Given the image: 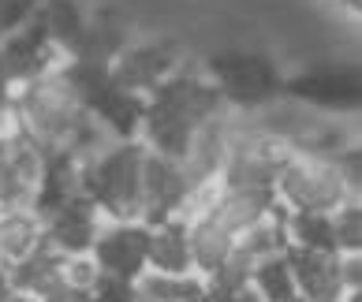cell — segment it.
I'll use <instances>...</instances> for the list:
<instances>
[{
	"mask_svg": "<svg viewBox=\"0 0 362 302\" xmlns=\"http://www.w3.org/2000/svg\"><path fill=\"white\" fill-rule=\"evenodd\" d=\"M16 127L45 153L86 157L109 142V135L90 120L86 101L64 64L16 86Z\"/></svg>",
	"mask_w": 362,
	"mask_h": 302,
	"instance_id": "6da1fadb",
	"label": "cell"
},
{
	"mask_svg": "<svg viewBox=\"0 0 362 302\" xmlns=\"http://www.w3.org/2000/svg\"><path fill=\"white\" fill-rule=\"evenodd\" d=\"M224 109L228 104L221 101L217 86L209 83L202 60L187 56L153 94H146L139 142L150 153L183 161L198 135V127L209 123L213 116H221Z\"/></svg>",
	"mask_w": 362,
	"mask_h": 302,
	"instance_id": "7a4b0ae2",
	"label": "cell"
},
{
	"mask_svg": "<svg viewBox=\"0 0 362 302\" xmlns=\"http://www.w3.org/2000/svg\"><path fill=\"white\" fill-rule=\"evenodd\" d=\"M142 157L146 146L139 138L116 142L83 157V194L98 205L105 220H139L142 205Z\"/></svg>",
	"mask_w": 362,
	"mask_h": 302,
	"instance_id": "3957f363",
	"label": "cell"
},
{
	"mask_svg": "<svg viewBox=\"0 0 362 302\" xmlns=\"http://www.w3.org/2000/svg\"><path fill=\"white\" fill-rule=\"evenodd\" d=\"M291 153H295L291 142L258 127L250 112H232V138H228V157L221 168V187L273 191L280 168Z\"/></svg>",
	"mask_w": 362,
	"mask_h": 302,
	"instance_id": "277c9868",
	"label": "cell"
},
{
	"mask_svg": "<svg viewBox=\"0 0 362 302\" xmlns=\"http://www.w3.org/2000/svg\"><path fill=\"white\" fill-rule=\"evenodd\" d=\"M273 198L284 213H332L358 194L347 187L332 157L295 150L273 183Z\"/></svg>",
	"mask_w": 362,
	"mask_h": 302,
	"instance_id": "5b68a950",
	"label": "cell"
},
{
	"mask_svg": "<svg viewBox=\"0 0 362 302\" xmlns=\"http://www.w3.org/2000/svg\"><path fill=\"white\" fill-rule=\"evenodd\" d=\"M202 68L232 112H258L273 104L280 97V83H284V71L273 64V56L250 49L213 52L209 60H202Z\"/></svg>",
	"mask_w": 362,
	"mask_h": 302,
	"instance_id": "8992f818",
	"label": "cell"
},
{
	"mask_svg": "<svg viewBox=\"0 0 362 302\" xmlns=\"http://www.w3.org/2000/svg\"><path fill=\"white\" fill-rule=\"evenodd\" d=\"M280 97L325 116H351L358 112V64H340V60L306 64V68L284 75Z\"/></svg>",
	"mask_w": 362,
	"mask_h": 302,
	"instance_id": "52a82bcc",
	"label": "cell"
},
{
	"mask_svg": "<svg viewBox=\"0 0 362 302\" xmlns=\"http://www.w3.org/2000/svg\"><path fill=\"white\" fill-rule=\"evenodd\" d=\"M183 60H187V52L176 37H131L112 60V78H116V86L146 97V94H153Z\"/></svg>",
	"mask_w": 362,
	"mask_h": 302,
	"instance_id": "ba28073f",
	"label": "cell"
},
{
	"mask_svg": "<svg viewBox=\"0 0 362 302\" xmlns=\"http://www.w3.org/2000/svg\"><path fill=\"white\" fill-rule=\"evenodd\" d=\"M194 187H198V183L187 176L183 161L146 150V157H142V205H139V220L157 224V220H168V217H187V205H191Z\"/></svg>",
	"mask_w": 362,
	"mask_h": 302,
	"instance_id": "9c48e42d",
	"label": "cell"
},
{
	"mask_svg": "<svg viewBox=\"0 0 362 302\" xmlns=\"http://www.w3.org/2000/svg\"><path fill=\"white\" fill-rule=\"evenodd\" d=\"M146 239H150L146 220H101L90 258L105 277L139 280L146 272Z\"/></svg>",
	"mask_w": 362,
	"mask_h": 302,
	"instance_id": "30bf717a",
	"label": "cell"
},
{
	"mask_svg": "<svg viewBox=\"0 0 362 302\" xmlns=\"http://www.w3.org/2000/svg\"><path fill=\"white\" fill-rule=\"evenodd\" d=\"M60 64H68V60H64L60 52H57V45L45 37L37 16L26 23L23 30L8 34L4 42H0V75H4L11 86L30 83V78L45 75L52 68H60Z\"/></svg>",
	"mask_w": 362,
	"mask_h": 302,
	"instance_id": "8fae6325",
	"label": "cell"
},
{
	"mask_svg": "<svg viewBox=\"0 0 362 302\" xmlns=\"http://www.w3.org/2000/svg\"><path fill=\"white\" fill-rule=\"evenodd\" d=\"M295 280V298L303 302H344V272H340V254L332 250H303V246H288L284 250Z\"/></svg>",
	"mask_w": 362,
	"mask_h": 302,
	"instance_id": "7c38bea8",
	"label": "cell"
},
{
	"mask_svg": "<svg viewBox=\"0 0 362 302\" xmlns=\"http://www.w3.org/2000/svg\"><path fill=\"white\" fill-rule=\"evenodd\" d=\"M42 220H45V246L57 250L60 258H71V254H90L105 217L98 213V205L86 194H78V198L64 202L60 209L45 213Z\"/></svg>",
	"mask_w": 362,
	"mask_h": 302,
	"instance_id": "4fadbf2b",
	"label": "cell"
},
{
	"mask_svg": "<svg viewBox=\"0 0 362 302\" xmlns=\"http://www.w3.org/2000/svg\"><path fill=\"white\" fill-rule=\"evenodd\" d=\"M146 269L150 272H172V277L194 272L191 239H187V217H168V220L150 224V239H146Z\"/></svg>",
	"mask_w": 362,
	"mask_h": 302,
	"instance_id": "5bb4252c",
	"label": "cell"
},
{
	"mask_svg": "<svg viewBox=\"0 0 362 302\" xmlns=\"http://www.w3.org/2000/svg\"><path fill=\"white\" fill-rule=\"evenodd\" d=\"M45 243V220L34 205H4L0 209V261L11 269L30 258Z\"/></svg>",
	"mask_w": 362,
	"mask_h": 302,
	"instance_id": "9a60e30c",
	"label": "cell"
},
{
	"mask_svg": "<svg viewBox=\"0 0 362 302\" xmlns=\"http://www.w3.org/2000/svg\"><path fill=\"white\" fill-rule=\"evenodd\" d=\"M37 23L57 52L64 60L78 56V49L86 42V26H90V11L78 4V0H42L37 8Z\"/></svg>",
	"mask_w": 362,
	"mask_h": 302,
	"instance_id": "2e32d148",
	"label": "cell"
},
{
	"mask_svg": "<svg viewBox=\"0 0 362 302\" xmlns=\"http://www.w3.org/2000/svg\"><path fill=\"white\" fill-rule=\"evenodd\" d=\"M187 239H191V261L198 277H209L213 269H221L235 250V235L224 224H217L209 213H194L187 217Z\"/></svg>",
	"mask_w": 362,
	"mask_h": 302,
	"instance_id": "e0dca14e",
	"label": "cell"
},
{
	"mask_svg": "<svg viewBox=\"0 0 362 302\" xmlns=\"http://www.w3.org/2000/svg\"><path fill=\"white\" fill-rule=\"evenodd\" d=\"M273 205H276L273 191H232V187H221L202 213H209L217 224H224L232 235H239L243 228H250L254 220H262Z\"/></svg>",
	"mask_w": 362,
	"mask_h": 302,
	"instance_id": "ac0fdd59",
	"label": "cell"
},
{
	"mask_svg": "<svg viewBox=\"0 0 362 302\" xmlns=\"http://www.w3.org/2000/svg\"><path fill=\"white\" fill-rule=\"evenodd\" d=\"M288 250V213L273 205L262 220H254L250 228L235 235V254H243L250 265H258L265 258H276Z\"/></svg>",
	"mask_w": 362,
	"mask_h": 302,
	"instance_id": "d6986e66",
	"label": "cell"
},
{
	"mask_svg": "<svg viewBox=\"0 0 362 302\" xmlns=\"http://www.w3.org/2000/svg\"><path fill=\"white\" fill-rule=\"evenodd\" d=\"M0 161H4V168H8L11 183L19 187L23 202L30 205V202H34V191H37V183H42V172H45V161H49V153H45L42 146H34L30 138H23V135H11V138L4 142V153H0Z\"/></svg>",
	"mask_w": 362,
	"mask_h": 302,
	"instance_id": "ffe728a7",
	"label": "cell"
},
{
	"mask_svg": "<svg viewBox=\"0 0 362 302\" xmlns=\"http://www.w3.org/2000/svg\"><path fill=\"white\" fill-rule=\"evenodd\" d=\"M139 302H206V280L198 272L172 277V272H150L146 269L135 280Z\"/></svg>",
	"mask_w": 362,
	"mask_h": 302,
	"instance_id": "44dd1931",
	"label": "cell"
},
{
	"mask_svg": "<svg viewBox=\"0 0 362 302\" xmlns=\"http://www.w3.org/2000/svg\"><path fill=\"white\" fill-rule=\"evenodd\" d=\"M60 254L49 250L42 243L30 258H23L19 265L8 269V287H16V291H26V295H45L52 284H60Z\"/></svg>",
	"mask_w": 362,
	"mask_h": 302,
	"instance_id": "7402d4cb",
	"label": "cell"
},
{
	"mask_svg": "<svg viewBox=\"0 0 362 302\" xmlns=\"http://www.w3.org/2000/svg\"><path fill=\"white\" fill-rule=\"evenodd\" d=\"M250 287L262 295V302H295V280H291V265L284 254L265 258L250 269Z\"/></svg>",
	"mask_w": 362,
	"mask_h": 302,
	"instance_id": "603a6c76",
	"label": "cell"
},
{
	"mask_svg": "<svg viewBox=\"0 0 362 302\" xmlns=\"http://www.w3.org/2000/svg\"><path fill=\"white\" fill-rule=\"evenodd\" d=\"M288 246H303V250H337L332 239V220L329 213H288Z\"/></svg>",
	"mask_w": 362,
	"mask_h": 302,
	"instance_id": "cb8c5ba5",
	"label": "cell"
},
{
	"mask_svg": "<svg viewBox=\"0 0 362 302\" xmlns=\"http://www.w3.org/2000/svg\"><path fill=\"white\" fill-rule=\"evenodd\" d=\"M332 220V239H337L340 254H362V202L351 198L344 202L340 209L329 213Z\"/></svg>",
	"mask_w": 362,
	"mask_h": 302,
	"instance_id": "d4e9b609",
	"label": "cell"
},
{
	"mask_svg": "<svg viewBox=\"0 0 362 302\" xmlns=\"http://www.w3.org/2000/svg\"><path fill=\"white\" fill-rule=\"evenodd\" d=\"M101 277V269L93 265V258L90 254H71V258H64L60 261V284H68L75 287V291H93V284H98Z\"/></svg>",
	"mask_w": 362,
	"mask_h": 302,
	"instance_id": "484cf974",
	"label": "cell"
},
{
	"mask_svg": "<svg viewBox=\"0 0 362 302\" xmlns=\"http://www.w3.org/2000/svg\"><path fill=\"white\" fill-rule=\"evenodd\" d=\"M37 8H42V0H0V42L8 34L23 30L37 16Z\"/></svg>",
	"mask_w": 362,
	"mask_h": 302,
	"instance_id": "4316f807",
	"label": "cell"
},
{
	"mask_svg": "<svg viewBox=\"0 0 362 302\" xmlns=\"http://www.w3.org/2000/svg\"><path fill=\"white\" fill-rule=\"evenodd\" d=\"M90 302H139L135 295V280H119V277H98L90 291Z\"/></svg>",
	"mask_w": 362,
	"mask_h": 302,
	"instance_id": "83f0119b",
	"label": "cell"
},
{
	"mask_svg": "<svg viewBox=\"0 0 362 302\" xmlns=\"http://www.w3.org/2000/svg\"><path fill=\"white\" fill-rule=\"evenodd\" d=\"M332 161H337L340 176L347 179V187H351V191L358 194V191H362V150H358V142L344 146L340 153H332Z\"/></svg>",
	"mask_w": 362,
	"mask_h": 302,
	"instance_id": "f1b7e54d",
	"label": "cell"
},
{
	"mask_svg": "<svg viewBox=\"0 0 362 302\" xmlns=\"http://www.w3.org/2000/svg\"><path fill=\"white\" fill-rule=\"evenodd\" d=\"M37 302H90L86 291H75L68 284H52L45 295H37Z\"/></svg>",
	"mask_w": 362,
	"mask_h": 302,
	"instance_id": "f546056e",
	"label": "cell"
},
{
	"mask_svg": "<svg viewBox=\"0 0 362 302\" xmlns=\"http://www.w3.org/2000/svg\"><path fill=\"white\" fill-rule=\"evenodd\" d=\"M4 205H26V202H23L19 187H16V183H11V176H8L4 161H0V209H4Z\"/></svg>",
	"mask_w": 362,
	"mask_h": 302,
	"instance_id": "4dcf8cb0",
	"label": "cell"
},
{
	"mask_svg": "<svg viewBox=\"0 0 362 302\" xmlns=\"http://www.w3.org/2000/svg\"><path fill=\"white\" fill-rule=\"evenodd\" d=\"M206 302H262V295L250 284H243V287H232V291H221V295H206Z\"/></svg>",
	"mask_w": 362,
	"mask_h": 302,
	"instance_id": "1f68e13d",
	"label": "cell"
},
{
	"mask_svg": "<svg viewBox=\"0 0 362 302\" xmlns=\"http://www.w3.org/2000/svg\"><path fill=\"white\" fill-rule=\"evenodd\" d=\"M0 302H37V298L26 295V291H16V287H4V291H0Z\"/></svg>",
	"mask_w": 362,
	"mask_h": 302,
	"instance_id": "d6a6232c",
	"label": "cell"
},
{
	"mask_svg": "<svg viewBox=\"0 0 362 302\" xmlns=\"http://www.w3.org/2000/svg\"><path fill=\"white\" fill-rule=\"evenodd\" d=\"M329 4H337V8L347 11V16H355V19H358V0H329Z\"/></svg>",
	"mask_w": 362,
	"mask_h": 302,
	"instance_id": "836d02e7",
	"label": "cell"
},
{
	"mask_svg": "<svg viewBox=\"0 0 362 302\" xmlns=\"http://www.w3.org/2000/svg\"><path fill=\"white\" fill-rule=\"evenodd\" d=\"M4 287H8V265L0 261V291H4Z\"/></svg>",
	"mask_w": 362,
	"mask_h": 302,
	"instance_id": "e575fe53",
	"label": "cell"
},
{
	"mask_svg": "<svg viewBox=\"0 0 362 302\" xmlns=\"http://www.w3.org/2000/svg\"><path fill=\"white\" fill-rule=\"evenodd\" d=\"M344 302H362V291H355V295H347Z\"/></svg>",
	"mask_w": 362,
	"mask_h": 302,
	"instance_id": "d590c367",
	"label": "cell"
},
{
	"mask_svg": "<svg viewBox=\"0 0 362 302\" xmlns=\"http://www.w3.org/2000/svg\"><path fill=\"white\" fill-rule=\"evenodd\" d=\"M4 142H8V138H0V153H4Z\"/></svg>",
	"mask_w": 362,
	"mask_h": 302,
	"instance_id": "8d00e7d4",
	"label": "cell"
},
{
	"mask_svg": "<svg viewBox=\"0 0 362 302\" xmlns=\"http://www.w3.org/2000/svg\"><path fill=\"white\" fill-rule=\"evenodd\" d=\"M295 302H303V298H295Z\"/></svg>",
	"mask_w": 362,
	"mask_h": 302,
	"instance_id": "74e56055",
	"label": "cell"
}]
</instances>
